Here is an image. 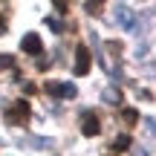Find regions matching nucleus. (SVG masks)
Segmentation results:
<instances>
[{
    "instance_id": "obj_3",
    "label": "nucleus",
    "mask_w": 156,
    "mask_h": 156,
    "mask_svg": "<svg viewBox=\"0 0 156 156\" xmlns=\"http://www.w3.org/2000/svg\"><path fill=\"white\" fill-rule=\"evenodd\" d=\"M46 95H55V98H75L78 90L75 84H61V81H46Z\"/></svg>"
},
{
    "instance_id": "obj_1",
    "label": "nucleus",
    "mask_w": 156,
    "mask_h": 156,
    "mask_svg": "<svg viewBox=\"0 0 156 156\" xmlns=\"http://www.w3.org/2000/svg\"><path fill=\"white\" fill-rule=\"evenodd\" d=\"M29 116H32V110H29V101H26V98L15 101L12 107H6V110H3V119H6L9 124H17V127H20V124H26Z\"/></svg>"
},
{
    "instance_id": "obj_6",
    "label": "nucleus",
    "mask_w": 156,
    "mask_h": 156,
    "mask_svg": "<svg viewBox=\"0 0 156 156\" xmlns=\"http://www.w3.org/2000/svg\"><path fill=\"white\" fill-rule=\"evenodd\" d=\"M104 101H107V104H113V107H119V104H122V90L107 87L104 90Z\"/></svg>"
},
{
    "instance_id": "obj_12",
    "label": "nucleus",
    "mask_w": 156,
    "mask_h": 156,
    "mask_svg": "<svg viewBox=\"0 0 156 156\" xmlns=\"http://www.w3.org/2000/svg\"><path fill=\"white\" fill-rule=\"evenodd\" d=\"M52 6H55L58 15H67L69 12V0H52Z\"/></svg>"
},
{
    "instance_id": "obj_14",
    "label": "nucleus",
    "mask_w": 156,
    "mask_h": 156,
    "mask_svg": "<svg viewBox=\"0 0 156 156\" xmlns=\"http://www.w3.org/2000/svg\"><path fill=\"white\" fill-rule=\"evenodd\" d=\"M46 23H49V29H55V32H64V26L55 20V17H46Z\"/></svg>"
},
{
    "instance_id": "obj_9",
    "label": "nucleus",
    "mask_w": 156,
    "mask_h": 156,
    "mask_svg": "<svg viewBox=\"0 0 156 156\" xmlns=\"http://www.w3.org/2000/svg\"><path fill=\"white\" fill-rule=\"evenodd\" d=\"M122 119L127 124H139V110H133V107H124L122 110Z\"/></svg>"
},
{
    "instance_id": "obj_10",
    "label": "nucleus",
    "mask_w": 156,
    "mask_h": 156,
    "mask_svg": "<svg viewBox=\"0 0 156 156\" xmlns=\"http://www.w3.org/2000/svg\"><path fill=\"white\" fill-rule=\"evenodd\" d=\"M116 20H122V26H124V29H130V26H133V15H130L127 9H122V12H119V17H116Z\"/></svg>"
},
{
    "instance_id": "obj_16",
    "label": "nucleus",
    "mask_w": 156,
    "mask_h": 156,
    "mask_svg": "<svg viewBox=\"0 0 156 156\" xmlns=\"http://www.w3.org/2000/svg\"><path fill=\"white\" fill-rule=\"evenodd\" d=\"M136 156H147V153H145V151H136Z\"/></svg>"
},
{
    "instance_id": "obj_4",
    "label": "nucleus",
    "mask_w": 156,
    "mask_h": 156,
    "mask_svg": "<svg viewBox=\"0 0 156 156\" xmlns=\"http://www.w3.org/2000/svg\"><path fill=\"white\" fill-rule=\"evenodd\" d=\"M20 49L26 52V55H44V41H41L38 32H26L20 41Z\"/></svg>"
},
{
    "instance_id": "obj_17",
    "label": "nucleus",
    "mask_w": 156,
    "mask_h": 156,
    "mask_svg": "<svg viewBox=\"0 0 156 156\" xmlns=\"http://www.w3.org/2000/svg\"><path fill=\"white\" fill-rule=\"evenodd\" d=\"M110 156H113V153H110Z\"/></svg>"
},
{
    "instance_id": "obj_2",
    "label": "nucleus",
    "mask_w": 156,
    "mask_h": 156,
    "mask_svg": "<svg viewBox=\"0 0 156 156\" xmlns=\"http://www.w3.org/2000/svg\"><path fill=\"white\" fill-rule=\"evenodd\" d=\"M81 133L90 136V139L101 133V119H98V113H93V110H84L81 113Z\"/></svg>"
},
{
    "instance_id": "obj_7",
    "label": "nucleus",
    "mask_w": 156,
    "mask_h": 156,
    "mask_svg": "<svg viewBox=\"0 0 156 156\" xmlns=\"http://www.w3.org/2000/svg\"><path fill=\"white\" fill-rule=\"evenodd\" d=\"M84 12H87V15H95V17H98L101 12H104V0H87V3H84Z\"/></svg>"
},
{
    "instance_id": "obj_13",
    "label": "nucleus",
    "mask_w": 156,
    "mask_h": 156,
    "mask_svg": "<svg viewBox=\"0 0 156 156\" xmlns=\"http://www.w3.org/2000/svg\"><path fill=\"white\" fill-rule=\"evenodd\" d=\"M107 49H110L113 55H119V52H122V41H107Z\"/></svg>"
},
{
    "instance_id": "obj_5",
    "label": "nucleus",
    "mask_w": 156,
    "mask_h": 156,
    "mask_svg": "<svg viewBox=\"0 0 156 156\" xmlns=\"http://www.w3.org/2000/svg\"><path fill=\"white\" fill-rule=\"evenodd\" d=\"M90 67H93V55H90V49L81 44L75 49V75H87Z\"/></svg>"
},
{
    "instance_id": "obj_11",
    "label": "nucleus",
    "mask_w": 156,
    "mask_h": 156,
    "mask_svg": "<svg viewBox=\"0 0 156 156\" xmlns=\"http://www.w3.org/2000/svg\"><path fill=\"white\" fill-rule=\"evenodd\" d=\"M0 69H15V55L0 52Z\"/></svg>"
},
{
    "instance_id": "obj_15",
    "label": "nucleus",
    "mask_w": 156,
    "mask_h": 156,
    "mask_svg": "<svg viewBox=\"0 0 156 156\" xmlns=\"http://www.w3.org/2000/svg\"><path fill=\"white\" fill-rule=\"evenodd\" d=\"M0 35H6V17L0 15Z\"/></svg>"
},
{
    "instance_id": "obj_8",
    "label": "nucleus",
    "mask_w": 156,
    "mask_h": 156,
    "mask_svg": "<svg viewBox=\"0 0 156 156\" xmlns=\"http://www.w3.org/2000/svg\"><path fill=\"white\" fill-rule=\"evenodd\" d=\"M130 145H133V139H130L127 133H122V136H116V142H113V151H130Z\"/></svg>"
}]
</instances>
